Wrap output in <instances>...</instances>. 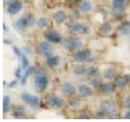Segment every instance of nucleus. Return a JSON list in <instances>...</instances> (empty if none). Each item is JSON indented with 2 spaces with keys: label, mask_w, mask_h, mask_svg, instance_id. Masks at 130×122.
<instances>
[{
  "label": "nucleus",
  "mask_w": 130,
  "mask_h": 122,
  "mask_svg": "<svg viewBox=\"0 0 130 122\" xmlns=\"http://www.w3.org/2000/svg\"><path fill=\"white\" fill-rule=\"evenodd\" d=\"M118 103L112 99H105L98 104V110L95 112L97 118H116L118 115Z\"/></svg>",
  "instance_id": "f257e3e1"
},
{
  "label": "nucleus",
  "mask_w": 130,
  "mask_h": 122,
  "mask_svg": "<svg viewBox=\"0 0 130 122\" xmlns=\"http://www.w3.org/2000/svg\"><path fill=\"white\" fill-rule=\"evenodd\" d=\"M46 68H47L46 65H36L35 74H33V85H35L36 90L40 93H44L48 87V83H50Z\"/></svg>",
  "instance_id": "f03ea898"
},
{
  "label": "nucleus",
  "mask_w": 130,
  "mask_h": 122,
  "mask_svg": "<svg viewBox=\"0 0 130 122\" xmlns=\"http://www.w3.org/2000/svg\"><path fill=\"white\" fill-rule=\"evenodd\" d=\"M67 25V31L69 35H87L90 32V26L87 24L79 21L78 18H69Z\"/></svg>",
  "instance_id": "7ed1b4c3"
},
{
  "label": "nucleus",
  "mask_w": 130,
  "mask_h": 122,
  "mask_svg": "<svg viewBox=\"0 0 130 122\" xmlns=\"http://www.w3.org/2000/svg\"><path fill=\"white\" fill-rule=\"evenodd\" d=\"M33 25H36V18L35 15L32 14V12H25L24 15H21L20 18H18L17 21H15L14 26L15 29L18 31L20 33H24L28 28L33 26Z\"/></svg>",
  "instance_id": "20e7f679"
},
{
  "label": "nucleus",
  "mask_w": 130,
  "mask_h": 122,
  "mask_svg": "<svg viewBox=\"0 0 130 122\" xmlns=\"http://www.w3.org/2000/svg\"><path fill=\"white\" fill-rule=\"evenodd\" d=\"M65 99H67L65 96L62 97V96L57 94V93H48V94H46L44 101L50 108H54V110H64L68 104V101Z\"/></svg>",
  "instance_id": "39448f33"
},
{
  "label": "nucleus",
  "mask_w": 130,
  "mask_h": 122,
  "mask_svg": "<svg viewBox=\"0 0 130 122\" xmlns=\"http://www.w3.org/2000/svg\"><path fill=\"white\" fill-rule=\"evenodd\" d=\"M62 45L65 46V49H67L69 53L78 51V50L85 47V42L82 40V37H80L79 35H69L68 37L64 39Z\"/></svg>",
  "instance_id": "423d86ee"
},
{
  "label": "nucleus",
  "mask_w": 130,
  "mask_h": 122,
  "mask_svg": "<svg viewBox=\"0 0 130 122\" xmlns=\"http://www.w3.org/2000/svg\"><path fill=\"white\" fill-rule=\"evenodd\" d=\"M71 58H72L73 62H86V64H89V62H91L94 60V54H93V50L91 49H80L78 51H73L71 53Z\"/></svg>",
  "instance_id": "0eeeda50"
},
{
  "label": "nucleus",
  "mask_w": 130,
  "mask_h": 122,
  "mask_svg": "<svg viewBox=\"0 0 130 122\" xmlns=\"http://www.w3.org/2000/svg\"><path fill=\"white\" fill-rule=\"evenodd\" d=\"M35 53L38 56H42V57L47 58L53 56V43L48 42L47 39H43V40H39L38 43L35 45Z\"/></svg>",
  "instance_id": "6e6552de"
},
{
  "label": "nucleus",
  "mask_w": 130,
  "mask_h": 122,
  "mask_svg": "<svg viewBox=\"0 0 130 122\" xmlns=\"http://www.w3.org/2000/svg\"><path fill=\"white\" fill-rule=\"evenodd\" d=\"M130 4V0H111V11H112V15L115 17H119L123 12L127 10Z\"/></svg>",
  "instance_id": "1a4fd4ad"
},
{
  "label": "nucleus",
  "mask_w": 130,
  "mask_h": 122,
  "mask_svg": "<svg viewBox=\"0 0 130 122\" xmlns=\"http://www.w3.org/2000/svg\"><path fill=\"white\" fill-rule=\"evenodd\" d=\"M4 7L7 14L10 15H17L18 12H21L24 7V2L22 0H4Z\"/></svg>",
  "instance_id": "9d476101"
},
{
  "label": "nucleus",
  "mask_w": 130,
  "mask_h": 122,
  "mask_svg": "<svg viewBox=\"0 0 130 122\" xmlns=\"http://www.w3.org/2000/svg\"><path fill=\"white\" fill-rule=\"evenodd\" d=\"M43 37L47 39L48 42H51L53 45H62L64 43L62 35H61L57 29H54V28H50V29L44 31V32H43Z\"/></svg>",
  "instance_id": "9b49d317"
},
{
  "label": "nucleus",
  "mask_w": 130,
  "mask_h": 122,
  "mask_svg": "<svg viewBox=\"0 0 130 122\" xmlns=\"http://www.w3.org/2000/svg\"><path fill=\"white\" fill-rule=\"evenodd\" d=\"M115 29H116V26H115V24H113L112 21L111 20H104L103 22H101V25L98 26L97 33L100 36H103V37H108L115 32Z\"/></svg>",
  "instance_id": "f8f14e48"
},
{
  "label": "nucleus",
  "mask_w": 130,
  "mask_h": 122,
  "mask_svg": "<svg viewBox=\"0 0 130 122\" xmlns=\"http://www.w3.org/2000/svg\"><path fill=\"white\" fill-rule=\"evenodd\" d=\"M69 18H71V15L68 14L65 10H62V8H58V10H55L51 14V20H53V22H54L55 25H64V24H67Z\"/></svg>",
  "instance_id": "ddd939ff"
},
{
  "label": "nucleus",
  "mask_w": 130,
  "mask_h": 122,
  "mask_svg": "<svg viewBox=\"0 0 130 122\" xmlns=\"http://www.w3.org/2000/svg\"><path fill=\"white\" fill-rule=\"evenodd\" d=\"M76 87H78V96L82 99H90L95 94V89L87 83H79L76 85Z\"/></svg>",
  "instance_id": "4468645a"
},
{
  "label": "nucleus",
  "mask_w": 130,
  "mask_h": 122,
  "mask_svg": "<svg viewBox=\"0 0 130 122\" xmlns=\"http://www.w3.org/2000/svg\"><path fill=\"white\" fill-rule=\"evenodd\" d=\"M116 90H118V87L115 85V80H104V82L101 83L98 92H100L103 96H107L108 97V96H112Z\"/></svg>",
  "instance_id": "2eb2a0df"
},
{
  "label": "nucleus",
  "mask_w": 130,
  "mask_h": 122,
  "mask_svg": "<svg viewBox=\"0 0 130 122\" xmlns=\"http://www.w3.org/2000/svg\"><path fill=\"white\" fill-rule=\"evenodd\" d=\"M61 93L67 99L73 97V96L78 94V87L73 85L72 82H69V80H65V82L61 83Z\"/></svg>",
  "instance_id": "dca6fc26"
},
{
  "label": "nucleus",
  "mask_w": 130,
  "mask_h": 122,
  "mask_svg": "<svg viewBox=\"0 0 130 122\" xmlns=\"http://www.w3.org/2000/svg\"><path fill=\"white\" fill-rule=\"evenodd\" d=\"M79 10V12L82 15H87V14H91L95 8V4H94V0H80V3L76 7Z\"/></svg>",
  "instance_id": "f3484780"
},
{
  "label": "nucleus",
  "mask_w": 130,
  "mask_h": 122,
  "mask_svg": "<svg viewBox=\"0 0 130 122\" xmlns=\"http://www.w3.org/2000/svg\"><path fill=\"white\" fill-rule=\"evenodd\" d=\"M21 100H22L26 105H29V107H32V108H39L40 107V97L36 94L22 93V94H21Z\"/></svg>",
  "instance_id": "a211bd4d"
},
{
  "label": "nucleus",
  "mask_w": 130,
  "mask_h": 122,
  "mask_svg": "<svg viewBox=\"0 0 130 122\" xmlns=\"http://www.w3.org/2000/svg\"><path fill=\"white\" fill-rule=\"evenodd\" d=\"M53 20L51 17H47V15H40V17L36 18V26H38V29L40 31H47L50 29V28H53Z\"/></svg>",
  "instance_id": "6ab92c4d"
},
{
  "label": "nucleus",
  "mask_w": 130,
  "mask_h": 122,
  "mask_svg": "<svg viewBox=\"0 0 130 122\" xmlns=\"http://www.w3.org/2000/svg\"><path fill=\"white\" fill-rule=\"evenodd\" d=\"M87 70H89V65L86 62H73L72 72L76 76H86L87 75Z\"/></svg>",
  "instance_id": "aec40b11"
},
{
  "label": "nucleus",
  "mask_w": 130,
  "mask_h": 122,
  "mask_svg": "<svg viewBox=\"0 0 130 122\" xmlns=\"http://www.w3.org/2000/svg\"><path fill=\"white\" fill-rule=\"evenodd\" d=\"M11 115L17 119H21V118H25L26 117V110L22 104H13L11 105Z\"/></svg>",
  "instance_id": "412c9836"
},
{
  "label": "nucleus",
  "mask_w": 130,
  "mask_h": 122,
  "mask_svg": "<svg viewBox=\"0 0 130 122\" xmlns=\"http://www.w3.org/2000/svg\"><path fill=\"white\" fill-rule=\"evenodd\" d=\"M61 64V58L58 57V56H50V57L44 58V65L47 68H50V70H55V68H58Z\"/></svg>",
  "instance_id": "4be33fe9"
},
{
  "label": "nucleus",
  "mask_w": 130,
  "mask_h": 122,
  "mask_svg": "<svg viewBox=\"0 0 130 122\" xmlns=\"http://www.w3.org/2000/svg\"><path fill=\"white\" fill-rule=\"evenodd\" d=\"M118 71L115 67H108L105 68V70L103 71V74H101V76L104 78L105 80H115V78L118 76Z\"/></svg>",
  "instance_id": "5701e85b"
},
{
  "label": "nucleus",
  "mask_w": 130,
  "mask_h": 122,
  "mask_svg": "<svg viewBox=\"0 0 130 122\" xmlns=\"http://www.w3.org/2000/svg\"><path fill=\"white\" fill-rule=\"evenodd\" d=\"M80 104H82V97H79V96L76 94V96H73V97L68 99L67 107L72 108V110H75V111H79V110H82V108H80Z\"/></svg>",
  "instance_id": "b1692460"
},
{
  "label": "nucleus",
  "mask_w": 130,
  "mask_h": 122,
  "mask_svg": "<svg viewBox=\"0 0 130 122\" xmlns=\"http://www.w3.org/2000/svg\"><path fill=\"white\" fill-rule=\"evenodd\" d=\"M116 31L120 33V35H123V36L130 35V22H129L127 20L120 21V24L116 26Z\"/></svg>",
  "instance_id": "393cba45"
},
{
  "label": "nucleus",
  "mask_w": 130,
  "mask_h": 122,
  "mask_svg": "<svg viewBox=\"0 0 130 122\" xmlns=\"http://www.w3.org/2000/svg\"><path fill=\"white\" fill-rule=\"evenodd\" d=\"M115 85L118 87V90H122V89H126L129 85V80L127 78H126V75H118L115 78Z\"/></svg>",
  "instance_id": "a878e982"
},
{
  "label": "nucleus",
  "mask_w": 130,
  "mask_h": 122,
  "mask_svg": "<svg viewBox=\"0 0 130 122\" xmlns=\"http://www.w3.org/2000/svg\"><path fill=\"white\" fill-rule=\"evenodd\" d=\"M11 105H13V103H11V97L8 94H4V96H3V103H2L3 114H7V112L11 110Z\"/></svg>",
  "instance_id": "bb28decb"
},
{
  "label": "nucleus",
  "mask_w": 130,
  "mask_h": 122,
  "mask_svg": "<svg viewBox=\"0 0 130 122\" xmlns=\"http://www.w3.org/2000/svg\"><path fill=\"white\" fill-rule=\"evenodd\" d=\"M89 82H90V85L94 87V89H100L101 83L104 82V78L101 76V75H97V76H93V78H89Z\"/></svg>",
  "instance_id": "cd10ccee"
},
{
  "label": "nucleus",
  "mask_w": 130,
  "mask_h": 122,
  "mask_svg": "<svg viewBox=\"0 0 130 122\" xmlns=\"http://www.w3.org/2000/svg\"><path fill=\"white\" fill-rule=\"evenodd\" d=\"M97 75H101L100 72V68L97 65H89V70H87V78H93V76H97Z\"/></svg>",
  "instance_id": "c85d7f7f"
},
{
  "label": "nucleus",
  "mask_w": 130,
  "mask_h": 122,
  "mask_svg": "<svg viewBox=\"0 0 130 122\" xmlns=\"http://www.w3.org/2000/svg\"><path fill=\"white\" fill-rule=\"evenodd\" d=\"M76 117L79 119H90V118H93V114L87 110H79L76 111Z\"/></svg>",
  "instance_id": "c756f323"
},
{
  "label": "nucleus",
  "mask_w": 130,
  "mask_h": 122,
  "mask_svg": "<svg viewBox=\"0 0 130 122\" xmlns=\"http://www.w3.org/2000/svg\"><path fill=\"white\" fill-rule=\"evenodd\" d=\"M21 67L24 68V71L28 70V68L30 67V64H29V60H28L26 53H22V56H21Z\"/></svg>",
  "instance_id": "7c9ffc66"
},
{
  "label": "nucleus",
  "mask_w": 130,
  "mask_h": 122,
  "mask_svg": "<svg viewBox=\"0 0 130 122\" xmlns=\"http://www.w3.org/2000/svg\"><path fill=\"white\" fill-rule=\"evenodd\" d=\"M120 104H122V107L125 108H129L130 110V93H127V94H125L122 97V100H120Z\"/></svg>",
  "instance_id": "2f4dec72"
},
{
  "label": "nucleus",
  "mask_w": 130,
  "mask_h": 122,
  "mask_svg": "<svg viewBox=\"0 0 130 122\" xmlns=\"http://www.w3.org/2000/svg\"><path fill=\"white\" fill-rule=\"evenodd\" d=\"M22 70H24L22 67H18L17 70H15V78H17V79H21V78H22Z\"/></svg>",
  "instance_id": "473e14b6"
},
{
  "label": "nucleus",
  "mask_w": 130,
  "mask_h": 122,
  "mask_svg": "<svg viewBox=\"0 0 130 122\" xmlns=\"http://www.w3.org/2000/svg\"><path fill=\"white\" fill-rule=\"evenodd\" d=\"M13 50H14V54L17 56V57H20V58H21V56H22V53H24V51H21V50L18 49L17 46H13Z\"/></svg>",
  "instance_id": "72a5a7b5"
},
{
  "label": "nucleus",
  "mask_w": 130,
  "mask_h": 122,
  "mask_svg": "<svg viewBox=\"0 0 130 122\" xmlns=\"http://www.w3.org/2000/svg\"><path fill=\"white\" fill-rule=\"evenodd\" d=\"M123 118H126V119H130V110H129V108H126V111L123 112Z\"/></svg>",
  "instance_id": "f704fd0d"
},
{
  "label": "nucleus",
  "mask_w": 130,
  "mask_h": 122,
  "mask_svg": "<svg viewBox=\"0 0 130 122\" xmlns=\"http://www.w3.org/2000/svg\"><path fill=\"white\" fill-rule=\"evenodd\" d=\"M17 83H18V82H17V79H14V80H11V82L8 83L7 86H8V87H15V86H17Z\"/></svg>",
  "instance_id": "c9c22d12"
},
{
  "label": "nucleus",
  "mask_w": 130,
  "mask_h": 122,
  "mask_svg": "<svg viewBox=\"0 0 130 122\" xmlns=\"http://www.w3.org/2000/svg\"><path fill=\"white\" fill-rule=\"evenodd\" d=\"M3 31H4V32H7V31H8V28H7V25H6V24H3Z\"/></svg>",
  "instance_id": "e433bc0d"
},
{
  "label": "nucleus",
  "mask_w": 130,
  "mask_h": 122,
  "mask_svg": "<svg viewBox=\"0 0 130 122\" xmlns=\"http://www.w3.org/2000/svg\"><path fill=\"white\" fill-rule=\"evenodd\" d=\"M126 75V78H127V80H129V85H130V74H125Z\"/></svg>",
  "instance_id": "4c0bfd02"
},
{
  "label": "nucleus",
  "mask_w": 130,
  "mask_h": 122,
  "mask_svg": "<svg viewBox=\"0 0 130 122\" xmlns=\"http://www.w3.org/2000/svg\"><path fill=\"white\" fill-rule=\"evenodd\" d=\"M42 2H43V3H47V2H48V0H42Z\"/></svg>",
  "instance_id": "58836bf2"
}]
</instances>
